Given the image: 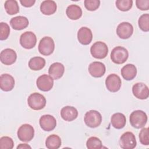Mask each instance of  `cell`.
I'll list each match as a JSON object with an SVG mask.
<instances>
[{"instance_id": "cell-3", "label": "cell", "mask_w": 149, "mask_h": 149, "mask_svg": "<svg viewBox=\"0 0 149 149\" xmlns=\"http://www.w3.org/2000/svg\"><path fill=\"white\" fill-rule=\"evenodd\" d=\"M84 120L87 126L95 128L99 126L101 123L102 116L98 111L90 110L85 113Z\"/></svg>"}, {"instance_id": "cell-12", "label": "cell", "mask_w": 149, "mask_h": 149, "mask_svg": "<svg viewBox=\"0 0 149 149\" xmlns=\"http://www.w3.org/2000/svg\"><path fill=\"white\" fill-rule=\"evenodd\" d=\"M133 33V27L129 22H124L119 24L116 28V34L122 39L130 38Z\"/></svg>"}, {"instance_id": "cell-22", "label": "cell", "mask_w": 149, "mask_h": 149, "mask_svg": "<svg viewBox=\"0 0 149 149\" xmlns=\"http://www.w3.org/2000/svg\"><path fill=\"white\" fill-rule=\"evenodd\" d=\"M121 75L126 80H133L137 74V69L133 64H127L125 65L120 70Z\"/></svg>"}, {"instance_id": "cell-18", "label": "cell", "mask_w": 149, "mask_h": 149, "mask_svg": "<svg viewBox=\"0 0 149 149\" xmlns=\"http://www.w3.org/2000/svg\"><path fill=\"white\" fill-rule=\"evenodd\" d=\"M15 79L10 74L5 73L0 76V87L4 91H11L15 86Z\"/></svg>"}, {"instance_id": "cell-31", "label": "cell", "mask_w": 149, "mask_h": 149, "mask_svg": "<svg viewBox=\"0 0 149 149\" xmlns=\"http://www.w3.org/2000/svg\"><path fill=\"white\" fill-rule=\"evenodd\" d=\"M117 8L121 11L126 12L129 10L133 5L132 0H118L115 2Z\"/></svg>"}, {"instance_id": "cell-17", "label": "cell", "mask_w": 149, "mask_h": 149, "mask_svg": "<svg viewBox=\"0 0 149 149\" xmlns=\"http://www.w3.org/2000/svg\"><path fill=\"white\" fill-rule=\"evenodd\" d=\"M93 33L91 30L87 27H81L77 32V40L84 45H88L92 41Z\"/></svg>"}, {"instance_id": "cell-13", "label": "cell", "mask_w": 149, "mask_h": 149, "mask_svg": "<svg viewBox=\"0 0 149 149\" xmlns=\"http://www.w3.org/2000/svg\"><path fill=\"white\" fill-rule=\"evenodd\" d=\"M39 123L40 127L44 131L49 132L53 130L56 126V119L51 115H44L40 118Z\"/></svg>"}, {"instance_id": "cell-20", "label": "cell", "mask_w": 149, "mask_h": 149, "mask_svg": "<svg viewBox=\"0 0 149 149\" xmlns=\"http://www.w3.org/2000/svg\"><path fill=\"white\" fill-rule=\"evenodd\" d=\"M61 116L65 121L70 122L76 119L78 116V111L73 107L65 106L61 110Z\"/></svg>"}, {"instance_id": "cell-1", "label": "cell", "mask_w": 149, "mask_h": 149, "mask_svg": "<svg viewBox=\"0 0 149 149\" xmlns=\"http://www.w3.org/2000/svg\"><path fill=\"white\" fill-rule=\"evenodd\" d=\"M147 114L141 110H136L130 115L129 120L130 125L136 129L143 127L147 122Z\"/></svg>"}, {"instance_id": "cell-8", "label": "cell", "mask_w": 149, "mask_h": 149, "mask_svg": "<svg viewBox=\"0 0 149 149\" xmlns=\"http://www.w3.org/2000/svg\"><path fill=\"white\" fill-rule=\"evenodd\" d=\"M119 144L123 149H133L136 147L137 142L134 134L130 132L124 133L120 137Z\"/></svg>"}, {"instance_id": "cell-35", "label": "cell", "mask_w": 149, "mask_h": 149, "mask_svg": "<svg viewBox=\"0 0 149 149\" xmlns=\"http://www.w3.org/2000/svg\"><path fill=\"white\" fill-rule=\"evenodd\" d=\"M84 3L85 8L90 11L97 10L100 5V1L99 0H85Z\"/></svg>"}, {"instance_id": "cell-11", "label": "cell", "mask_w": 149, "mask_h": 149, "mask_svg": "<svg viewBox=\"0 0 149 149\" xmlns=\"http://www.w3.org/2000/svg\"><path fill=\"white\" fill-rule=\"evenodd\" d=\"M38 88L42 91H48L51 90L54 86V79L46 74L39 76L36 80Z\"/></svg>"}, {"instance_id": "cell-29", "label": "cell", "mask_w": 149, "mask_h": 149, "mask_svg": "<svg viewBox=\"0 0 149 149\" xmlns=\"http://www.w3.org/2000/svg\"><path fill=\"white\" fill-rule=\"evenodd\" d=\"M86 146L88 149H101L102 147V144L99 138L93 136L87 140Z\"/></svg>"}, {"instance_id": "cell-2", "label": "cell", "mask_w": 149, "mask_h": 149, "mask_svg": "<svg viewBox=\"0 0 149 149\" xmlns=\"http://www.w3.org/2000/svg\"><path fill=\"white\" fill-rule=\"evenodd\" d=\"M29 107L33 110H40L46 105V99L44 96L38 93H32L27 99Z\"/></svg>"}, {"instance_id": "cell-34", "label": "cell", "mask_w": 149, "mask_h": 149, "mask_svg": "<svg viewBox=\"0 0 149 149\" xmlns=\"http://www.w3.org/2000/svg\"><path fill=\"white\" fill-rule=\"evenodd\" d=\"M139 140L141 144L144 146L149 145V133L148 128H143L139 133Z\"/></svg>"}, {"instance_id": "cell-5", "label": "cell", "mask_w": 149, "mask_h": 149, "mask_svg": "<svg viewBox=\"0 0 149 149\" xmlns=\"http://www.w3.org/2000/svg\"><path fill=\"white\" fill-rule=\"evenodd\" d=\"M91 55L97 59H103L105 58L108 53L107 45L102 41L94 42L90 48Z\"/></svg>"}, {"instance_id": "cell-15", "label": "cell", "mask_w": 149, "mask_h": 149, "mask_svg": "<svg viewBox=\"0 0 149 149\" xmlns=\"http://www.w3.org/2000/svg\"><path fill=\"white\" fill-rule=\"evenodd\" d=\"M17 58L16 52L11 48H6L0 53V60L5 65H10L14 63Z\"/></svg>"}, {"instance_id": "cell-24", "label": "cell", "mask_w": 149, "mask_h": 149, "mask_svg": "<svg viewBox=\"0 0 149 149\" xmlns=\"http://www.w3.org/2000/svg\"><path fill=\"white\" fill-rule=\"evenodd\" d=\"M112 126L116 129H121L125 127L126 123V116L124 114L117 112L113 114L111 118Z\"/></svg>"}, {"instance_id": "cell-33", "label": "cell", "mask_w": 149, "mask_h": 149, "mask_svg": "<svg viewBox=\"0 0 149 149\" xmlns=\"http://www.w3.org/2000/svg\"><path fill=\"white\" fill-rule=\"evenodd\" d=\"M10 34V27L9 26L4 22H1L0 23V40H6Z\"/></svg>"}, {"instance_id": "cell-32", "label": "cell", "mask_w": 149, "mask_h": 149, "mask_svg": "<svg viewBox=\"0 0 149 149\" xmlns=\"http://www.w3.org/2000/svg\"><path fill=\"white\" fill-rule=\"evenodd\" d=\"M14 146V143L12 138L8 136H3L0 139V148L12 149Z\"/></svg>"}, {"instance_id": "cell-4", "label": "cell", "mask_w": 149, "mask_h": 149, "mask_svg": "<svg viewBox=\"0 0 149 149\" xmlns=\"http://www.w3.org/2000/svg\"><path fill=\"white\" fill-rule=\"evenodd\" d=\"M129 53L127 50L121 46L115 47L111 53V61L116 64H122L127 59Z\"/></svg>"}, {"instance_id": "cell-36", "label": "cell", "mask_w": 149, "mask_h": 149, "mask_svg": "<svg viewBox=\"0 0 149 149\" xmlns=\"http://www.w3.org/2000/svg\"><path fill=\"white\" fill-rule=\"evenodd\" d=\"M136 6L141 10H147L149 9V0H136Z\"/></svg>"}, {"instance_id": "cell-25", "label": "cell", "mask_w": 149, "mask_h": 149, "mask_svg": "<svg viewBox=\"0 0 149 149\" xmlns=\"http://www.w3.org/2000/svg\"><path fill=\"white\" fill-rule=\"evenodd\" d=\"M67 16L71 20H77L82 15V10L81 8L74 4L70 5L66 10Z\"/></svg>"}, {"instance_id": "cell-9", "label": "cell", "mask_w": 149, "mask_h": 149, "mask_svg": "<svg viewBox=\"0 0 149 149\" xmlns=\"http://www.w3.org/2000/svg\"><path fill=\"white\" fill-rule=\"evenodd\" d=\"M36 42V36L32 31H26L20 37V44L26 49L33 48L35 47Z\"/></svg>"}, {"instance_id": "cell-16", "label": "cell", "mask_w": 149, "mask_h": 149, "mask_svg": "<svg viewBox=\"0 0 149 149\" xmlns=\"http://www.w3.org/2000/svg\"><path fill=\"white\" fill-rule=\"evenodd\" d=\"M88 70L91 76L94 77H101L105 74L106 68L103 63L95 61L89 65Z\"/></svg>"}, {"instance_id": "cell-6", "label": "cell", "mask_w": 149, "mask_h": 149, "mask_svg": "<svg viewBox=\"0 0 149 149\" xmlns=\"http://www.w3.org/2000/svg\"><path fill=\"white\" fill-rule=\"evenodd\" d=\"M17 135L20 141L29 142L34 137V129L33 127L29 124H23L19 127Z\"/></svg>"}, {"instance_id": "cell-37", "label": "cell", "mask_w": 149, "mask_h": 149, "mask_svg": "<svg viewBox=\"0 0 149 149\" xmlns=\"http://www.w3.org/2000/svg\"><path fill=\"white\" fill-rule=\"evenodd\" d=\"M20 3L24 7L29 8L32 6L36 2L35 0H20Z\"/></svg>"}, {"instance_id": "cell-7", "label": "cell", "mask_w": 149, "mask_h": 149, "mask_svg": "<svg viewBox=\"0 0 149 149\" xmlns=\"http://www.w3.org/2000/svg\"><path fill=\"white\" fill-rule=\"evenodd\" d=\"M55 49V43L50 37H44L38 44V51L43 55L48 56L53 53Z\"/></svg>"}, {"instance_id": "cell-14", "label": "cell", "mask_w": 149, "mask_h": 149, "mask_svg": "<svg viewBox=\"0 0 149 149\" xmlns=\"http://www.w3.org/2000/svg\"><path fill=\"white\" fill-rule=\"evenodd\" d=\"M132 93L135 97L140 100H146L149 96L148 86L144 83H137L133 86Z\"/></svg>"}, {"instance_id": "cell-26", "label": "cell", "mask_w": 149, "mask_h": 149, "mask_svg": "<svg viewBox=\"0 0 149 149\" xmlns=\"http://www.w3.org/2000/svg\"><path fill=\"white\" fill-rule=\"evenodd\" d=\"M61 139L56 134L49 136L45 140V146L48 149H58L61 146Z\"/></svg>"}, {"instance_id": "cell-19", "label": "cell", "mask_w": 149, "mask_h": 149, "mask_svg": "<svg viewBox=\"0 0 149 149\" xmlns=\"http://www.w3.org/2000/svg\"><path fill=\"white\" fill-rule=\"evenodd\" d=\"M65 72L63 65L60 62L53 63L49 68V75L54 79L58 80L62 77Z\"/></svg>"}, {"instance_id": "cell-21", "label": "cell", "mask_w": 149, "mask_h": 149, "mask_svg": "<svg viewBox=\"0 0 149 149\" xmlns=\"http://www.w3.org/2000/svg\"><path fill=\"white\" fill-rule=\"evenodd\" d=\"M29 22L26 17L18 16L12 18L10 20V24L14 30H21L26 28Z\"/></svg>"}, {"instance_id": "cell-10", "label": "cell", "mask_w": 149, "mask_h": 149, "mask_svg": "<svg viewBox=\"0 0 149 149\" xmlns=\"http://www.w3.org/2000/svg\"><path fill=\"white\" fill-rule=\"evenodd\" d=\"M122 81L120 77L114 73L109 74L105 80L107 88L111 92L115 93L118 91L121 87Z\"/></svg>"}, {"instance_id": "cell-38", "label": "cell", "mask_w": 149, "mask_h": 149, "mask_svg": "<svg viewBox=\"0 0 149 149\" xmlns=\"http://www.w3.org/2000/svg\"><path fill=\"white\" fill-rule=\"evenodd\" d=\"M19 148H21V149H27V148H31V147L29 146L27 144H20L17 147V149Z\"/></svg>"}, {"instance_id": "cell-27", "label": "cell", "mask_w": 149, "mask_h": 149, "mask_svg": "<svg viewBox=\"0 0 149 149\" xmlns=\"http://www.w3.org/2000/svg\"><path fill=\"white\" fill-rule=\"evenodd\" d=\"M45 65V60L40 56H35L31 58L29 62V67L33 70H40Z\"/></svg>"}, {"instance_id": "cell-23", "label": "cell", "mask_w": 149, "mask_h": 149, "mask_svg": "<svg viewBox=\"0 0 149 149\" xmlns=\"http://www.w3.org/2000/svg\"><path fill=\"white\" fill-rule=\"evenodd\" d=\"M57 9V5L55 1L47 0L42 2L40 5V11L45 15H51L54 14Z\"/></svg>"}, {"instance_id": "cell-30", "label": "cell", "mask_w": 149, "mask_h": 149, "mask_svg": "<svg viewBox=\"0 0 149 149\" xmlns=\"http://www.w3.org/2000/svg\"><path fill=\"white\" fill-rule=\"evenodd\" d=\"M138 24L142 31L148 32L149 31V15L145 13L140 16L138 20Z\"/></svg>"}, {"instance_id": "cell-28", "label": "cell", "mask_w": 149, "mask_h": 149, "mask_svg": "<svg viewBox=\"0 0 149 149\" xmlns=\"http://www.w3.org/2000/svg\"><path fill=\"white\" fill-rule=\"evenodd\" d=\"M5 9L6 13L10 15H13L19 12L18 3L15 0H7L4 3Z\"/></svg>"}]
</instances>
